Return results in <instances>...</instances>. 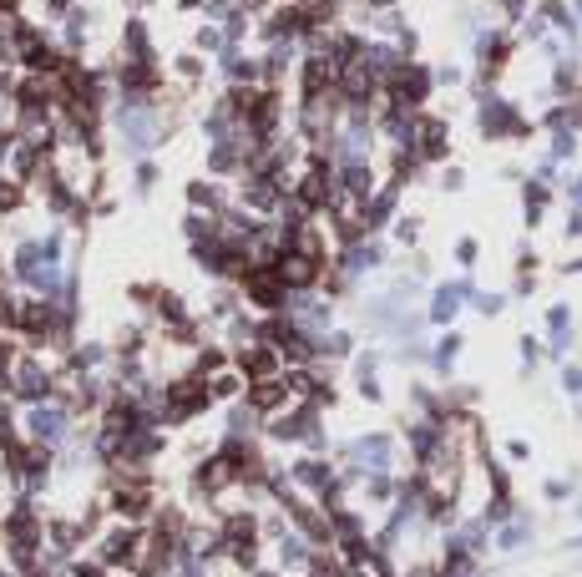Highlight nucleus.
<instances>
[{"mask_svg": "<svg viewBox=\"0 0 582 577\" xmlns=\"http://www.w3.org/2000/svg\"><path fill=\"white\" fill-rule=\"evenodd\" d=\"M26 203V183H16V178H0V213H16Z\"/></svg>", "mask_w": 582, "mask_h": 577, "instance_id": "obj_1", "label": "nucleus"}]
</instances>
